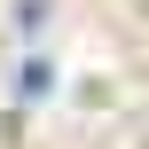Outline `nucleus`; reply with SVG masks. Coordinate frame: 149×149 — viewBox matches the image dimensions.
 Returning a JSON list of instances; mask_svg holds the SVG:
<instances>
[{"label":"nucleus","instance_id":"nucleus-1","mask_svg":"<svg viewBox=\"0 0 149 149\" xmlns=\"http://www.w3.org/2000/svg\"><path fill=\"white\" fill-rule=\"evenodd\" d=\"M16 94H47V63H24L16 71Z\"/></svg>","mask_w":149,"mask_h":149}]
</instances>
